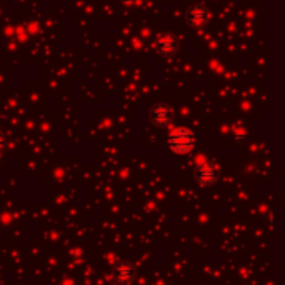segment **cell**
<instances>
[{
    "label": "cell",
    "instance_id": "6da1fadb",
    "mask_svg": "<svg viewBox=\"0 0 285 285\" xmlns=\"http://www.w3.org/2000/svg\"><path fill=\"white\" fill-rule=\"evenodd\" d=\"M113 280L120 285H130L135 278V269L129 262H119L112 270Z\"/></svg>",
    "mask_w": 285,
    "mask_h": 285
}]
</instances>
